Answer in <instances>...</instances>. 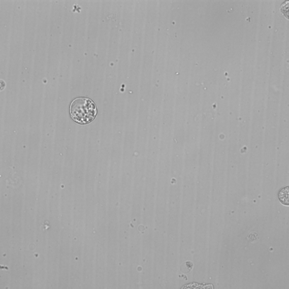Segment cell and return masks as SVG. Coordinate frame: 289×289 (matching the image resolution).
Wrapping results in <instances>:
<instances>
[{"label": "cell", "instance_id": "2", "mask_svg": "<svg viewBox=\"0 0 289 289\" xmlns=\"http://www.w3.org/2000/svg\"><path fill=\"white\" fill-rule=\"evenodd\" d=\"M279 201L281 202L282 204L288 205V187H285L284 189H281L278 195Z\"/></svg>", "mask_w": 289, "mask_h": 289}, {"label": "cell", "instance_id": "1", "mask_svg": "<svg viewBox=\"0 0 289 289\" xmlns=\"http://www.w3.org/2000/svg\"><path fill=\"white\" fill-rule=\"evenodd\" d=\"M70 115L73 120L79 124H85L91 122L97 114L95 104L88 98L75 99L70 104Z\"/></svg>", "mask_w": 289, "mask_h": 289}]
</instances>
